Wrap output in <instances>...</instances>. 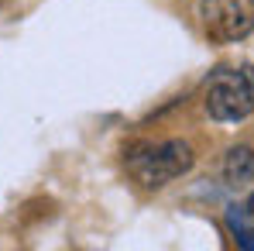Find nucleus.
<instances>
[{
  "mask_svg": "<svg viewBox=\"0 0 254 251\" xmlns=\"http://www.w3.org/2000/svg\"><path fill=\"white\" fill-rule=\"evenodd\" d=\"M196 162L192 148L179 138L172 141H144L134 145L127 152V172L134 175V182H141L144 189H162L172 179L186 175Z\"/></svg>",
  "mask_w": 254,
  "mask_h": 251,
  "instance_id": "nucleus-1",
  "label": "nucleus"
},
{
  "mask_svg": "<svg viewBox=\"0 0 254 251\" xmlns=\"http://www.w3.org/2000/svg\"><path fill=\"white\" fill-rule=\"evenodd\" d=\"M251 110H254L251 80L237 69H216L206 83V114L213 121L237 124V121L251 117Z\"/></svg>",
  "mask_w": 254,
  "mask_h": 251,
  "instance_id": "nucleus-2",
  "label": "nucleus"
},
{
  "mask_svg": "<svg viewBox=\"0 0 254 251\" xmlns=\"http://www.w3.org/2000/svg\"><path fill=\"white\" fill-rule=\"evenodd\" d=\"M199 17L213 42H244L254 31V0H199Z\"/></svg>",
  "mask_w": 254,
  "mask_h": 251,
  "instance_id": "nucleus-3",
  "label": "nucleus"
},
{
  "mask_svg": "<svg viewBox=\"0 0 254 251\" xmlns=\"http://www.w3.org/2000/svg\"><path fill=\"white\" fill-rule=\"evenodd\" d=\"M227 227H230V234L241 248L254 251V193L244 196L241 203L227 207Z\"/></svg>",
  "mask_w": 254,
  "mask_h": 251,
  "instance_id": "nucleus-4",
  "label": "nucleus"
},
{
  "mask_svg": "<svg viewBox=\"0 0 254 251\" xmlns=\"http://www.w3.org/2000/svg\"><path fill=\"white\" fill-rule=\"evenodd\" d=\"M223 179L230 186H248V182H254V148H248V145L230 148L227 159H223Z\"/></svg>",
  "mask_w": 254,
  "mask_h": 251,
  "instance_id": "nucleus-5",
  "label": "nucleus"
}]
</instances>
